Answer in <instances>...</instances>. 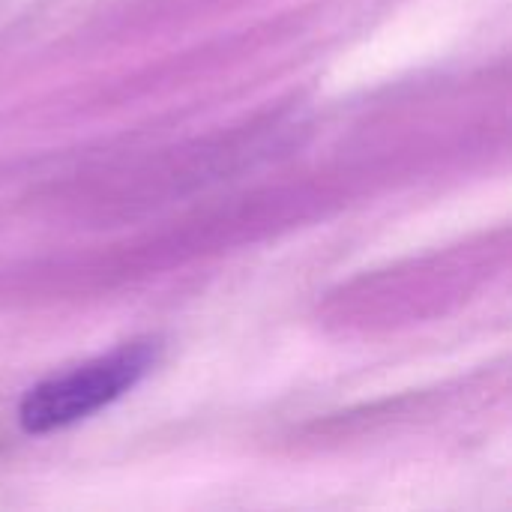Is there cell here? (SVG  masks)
<instances>
[{
  "mask_svg": "<svg viewBox=\"0 0 512 512\" xmlns=\"http://www.w3.org/2000/svg\"><path fill=\"white\" fill-rule=\"evenodd\" d=\"M159 342L135 339L75 369L51 375L30 387L18 405V423L27 435H48L102 411L129 393L156 363Z\"/></svg>",
  "mask_w": 512,
  "mask_h": 512,
  "instance_id": "1",
  "label": "cell"
}]
</instances>
